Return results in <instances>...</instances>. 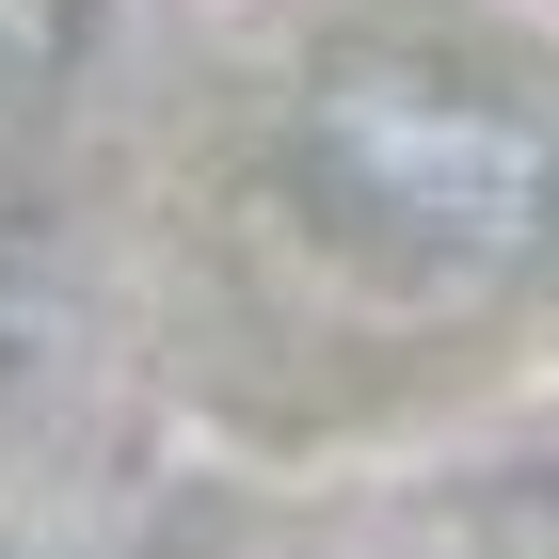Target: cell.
Listing matches in <instances>:
<instances>
[{"mask_svg":"<svg viewBox=\"0 0 559 559\" xmlns=\"http://www.w3.org/2000/svg\"><path fill=\"white\" fill-rule=\"evenodd\" d=\"M48 96H64V0H0V176L33 160Z\"/></svg>","mask_w":559,"mask_h":559,"instance_id":"1","label":"cell"}]
</instances>
